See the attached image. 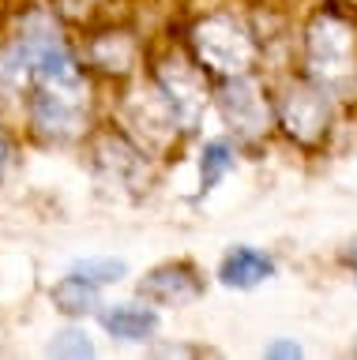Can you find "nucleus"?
<instances>
[{"mask_svg": "<svg viewBox=\"0 0 357 360\" xmlns=\"http://www.w3.org/2000/svg\"><path fill=\"white\" fill-rule=\"evenodd\" d=\"M334 117V90L308 79L305 72L286 79L275 90V120L294 143L301 146H316L323 135L331 131Z\"/></svg>", "mask_w": 357, "mask_h": 360, "instance_id": "39448f33", "label": "nucleus"}, {"mask_svg": "<svg viewBox=\"0 0 357 360\" xmlns=\"http://www.w3.org/2000/svg\"><path fill=\"white\" fill-rule=\"evenodd\" d=\"M94 345L83 330H61L57 342L49 345V356H91Z\"/></svg>", "mask_w": 357, "mask_h": 360, "instance_id": "f8f14e48", "label": "nucleus"}, {"mask_svg": "<svg viewBox=\"0 0 357 360\" xmlns=\"http://www.w3.org/2000/svg\"><path fill=\"white\" fill-rule=\"evenodd\" d=\"M301 72L331 90L357 79V22L342 8L323 4L308 15L301 30Z\"/></svg>", "mask_w": 357, "mask_h": 360, "instance_id": "f257e3e1", "label": "nucleus"}, {"mask_svg": "<svg viewBox=\"0 0 357 360\" xmlns=\"http://www.w3.org/2000/svg\"><path fill=\"white\" fill-rule=\"evenodd\" d=\"M305 349H301V342H294V338H275V342L263 345V356L267 360H297Z\"/></svg>", "mask_w": 357, "mask_h": 360, "instance_id": "ddd939ff", "label": "nucleus"}, {"mask_svg": "<svg viewBox=\"0 0 357 360\" xmlns=\"http://www.w3.org/2000/svg\"><path fill=\"white\" fill-rule=\"evenodd\" d=\"M53 304H57V311L72 315V319L98 315V308H102V285L91 281L87 274H80V270H72V274H64L53 285Z\"/></svg>", "mask_w": 357, "mask_h": 360, "instance_id": "1a4fd4ad", "label": "nucleus"}, {"mask_svg": "<svg viewBox=\"0 0 357 360\" xmlns=\"http://www.w3.org/2000/svg\"><path fill=\"white\" fill-rule=\"evenodd\" d=\"M188 49L211 79H226L256 68V38L233 11H207L188 34Z\"/></svg>", "mask_w": 357, "mask_h": 360, "instance_id": "f03ea898", "label": "nucleus"}, {"mask_svg": "<svg viewBox=\"0 0 357 360\" xmlns=\"http://www.w3.org/2000/svg\"><path fill=\"white\" fill-rule=\"evenodd\" d=\"M203 292H207V278L188 259H173V263L154 266L139 281V297L151 300L154 308H184V304H196Z\"/></svg>", "mask_w": 357, "mask_h": 360, "instance_id": "423d86ee", "label": "nucleus"}, {"mask_svg": "<svg viewBox=\"0 0 357 360\" xmlns=\"http://www.w3.org/2000/svg\"><path fill=\"white\" fill-rule=\"evenodd\" d=\"M233 165H237L233 135H211V139L199 146V191H203V195L215 191Z\"/></svg>", "mask_w": 357, "mask_h": 360, "instance_id": "9d476101", "label": "nucleus"}, {"mask_svg": "<svg viewBox=\"0 0 357 360\" xmlns=\"http://www.w3.org/2000/svg\"><path fill=\"white\" fill-rule=\"evenodd\" d=\"M98 323L113 342H147L158 330V308L151 300H125V304H102Z\"/></svg>", "mask_w": 357, "mask_h": 360, "instance_id": "6e6552de", "label": "nucleus"}, {"mask_svg": "<svg viewBox=\"0 0 357 360\" xmlns=\"http://www.w3.org/2000/svg\"><path fill=\"white\" fill-rule=\"evenodd\" d=\"M275 270H278V263H275L271 252H263V248H256V244H233L230 252L218 259L215 278H218V285H226V289L249 292L256 285H263V281H271Z\"/></svg>", "mask_w": 357, "mask_h": 360, "instance_id": "0eeeda50", "label": "nucleus"}, {"mask_svg": "<svg viewBox=\"0 0 357 360\" xmlns=\"http://www.w3.org/2000/svg\"><path fill=\"white\" fill-rule=\"evenodd\" d=\"M215 109L226 131L237 143H260L267 139L278 120H275V94L267 83L252 72H237L226 79H215Z\"/></svg>", "mask_w": 357, "mask_h": 360, "instance_id": "7ed1b4c3", "label": "nucleus"}, {"mask_svg": "<svg viewBox=\"0 0 357 360\" xmlns=\"http://www.w3.org/2000/svg\"><path fill=\"white\" fill-rule=\"evenodd\" d=\"M8 162H12V146H8V139L0 135V173L8 169Z\"/></svg>", "mask_w": 357, "mask_h": 360, "instance_id": "2eb2a0df", "label": "nucleus"}, {"mask_svg": "<svg viewBox=\"0 0 357 360\" xmlns=\"http://www.w3.org/2000/svg\"><path fill=\"white\" fill-rule=\"evenodd\" d=\"M72 270H80V274H87L91 281H98V285H113V281H125L128 263L125 259H109V255H87Z\"/></svg>", "mask_w": 357, "mask_h": 360, "instance_id": "9b49d317", "label": "nucleus"}, {"mask_svg": "<svg viewBox=\"0 0 357 360\" xmlns=\"http://www.w3.org/2000/svg\"><path fill=\"white\" fill-rule=\"evenodd\" d=\"M339 259H342V266L350 270V278L357 281V236H353V240L342 248V255H339Z\"/></svg>", "mask_w": 357, "mask_h": 360, "instance_id": "4468645a", "label": "nucleus"}, {"mask_svg": "<svg viewBox=\"0 0 357 360\" xmlns=\"http://www.w3.org/2000/svg\"><path fill=\"white\" fill-rule=\"evenodd\" d=\"M154 90L162 94L165 109L181 135L203 128L207 109L215 105V79L196 64V56H170L154 68Z\"/></svg>", "mask_w": 357, "mask_h": 360, "instance_id": "20e7f679", "label": "nucleus"}]
</instances>
